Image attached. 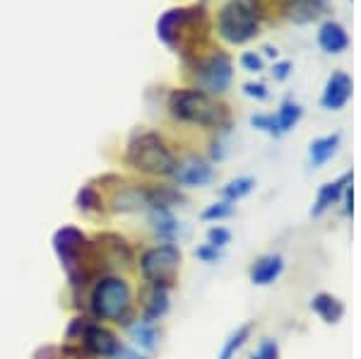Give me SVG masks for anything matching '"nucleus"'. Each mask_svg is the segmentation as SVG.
<instances>
[{"mask_svg": "<svg viewBox=\"0 0 361 359\" xmlns=\"http://www.w3.org/2000/svg\"><path fill=\"white\" fill-rule=\"evenodd\" d=\"M169 111L183 123L202 126V128H222L229 121L224 104L212 99L205 90H195V87L173 90L169 97Z\"/></svg>", "mask_w": 361, "mask_h": 359, "instance_id": "1", "label": "nucleus"}, {"mask_svg": "<svg viewBox=\"0 0 361 359\" xmlns=\"http://www.w3.org/2000/svg\"><path fill=\"white\" fill-rule=\"evenodd\" d=\"M92 314L99 321H114V323H130L133 314V289L128 280L118 275H104L97 280L90 297Z\"/></svg>", "mask_w": 361, "mask_h": 359, "instance_id": "2", "label": "nucleus"}, {"mask_svg": "<svg viewBox=\"0 0 361 359\" xmlns=\"http://www.w3.org/2000/svg\"><path fill=\"white\" fill-rule=\"evenodd\" d=\"M126 162L133 169L149 174V176H173L178 169L173 152L157 133H142V135L133 138L128 145Z\"/></svg>", "mask_w": 361, "mask_h": 359, "instance_id": "3", "label": "nucleus"}, {"mask_svg": "<svg viewBox=\"0 0 361 359\" xmlns=\"http://www.w3.org/2000/svg\"><path fill=\"white\" fill-rule=\"evenodd\" d=\"M180 268V248L176 244H157L142 253L140 258V273L147 285H159L171 289Z\"/></svg>", "mask_w": 361, "mask_h": 359, "instance_id": "4", "label": "nucleus"}, {"mask_svg": "<svg viewBox=\"0 0 361 359\" xmlns=\"http://www.w3.org/2000/svg\"><path fill=\"white\" fill-rule=\"evenodd\" d=\"M68 340H75L80 343V347L92 357H102V359H111L116 352L121 350V340L118 335L109 328L99 326V323H92L87 318H75L68 328Z\"/></svg>", "mask_w": 361, "mask_h": 359, "instance_id": "5", "label": "nucleus"}, {"mask_svg": "<svg viewBox=\"0 0 361 359\" xmlns=\"http://www.w3.org/2000/svg\"><path fill=\"white\" fill-rule=\"evenodd\" d=\"M217 29L229 44H246L248 39H253L258 34V20H255V13L248 3L229 0L219 10Z\"/></svg>", "mask_w": 361, "mask_h": 359, "instance_id": "6", "label": "nucleus"}, {"mask_svg": "<svg viewBox=\"0 0 361 359\" xmlns=\"http://www.w3.org/2000/svg\"><path fill=\"white\" fill-rule=\"evenodd\" d=\"M197 73H200L202 87H205L207 92L219 95V92H224L226 87H229V83H231V61H229V56L217 54V56L207 58Z\"/></svg>", "mask_w": 361, "mask_h": 359, "instance_id": "7", "label": "nucleus"}, {"mask_svg": "<svg viewBox=\"0 0 361 359\" xmlns=\"http://www.w3.org/2000/svg\"><path fill=\"white\" fill-rule=\"evenodd\" d=\"M349 97H352V80H349V75L333 73L323 90V99H320V104H323L328 111H337V109H342L349 102Z\"/></svg>", "mask_w": 361, "mask_h": 359, "instance_id": "8", "label": "nucleus"}, {"mask_svg": "<svg viewBox=\"0 0 361 359\" xmlns=\"http://www.w3.org/2000/svg\"><path fill=\"white\" fill-rule=\"evenodd\" d=\"M169 311V289L159 285H147L142 289V321L157 323Z\"/></svg>", "mask_w": 361, "mask_h": 359, "instance_id": "9", "label": "nucleus"}, {"mask_svg": "<svg viewBox=\"0 0 361 359\" xmlns=\"http://www.w3.org/2000/svg\"><path fill=\"white\" fill-rule=\"evenodd\" d=\"M214 171L212 166L207 164V162L202 159H193V162H185V164H178L176 174H173V178L178 181V186H207L209 181H212Z\"/></svg>", "mask_w": 361, "mask_h": 359, "instance_id": "10", "label": "nucleus"}, {"mask_svg": "<svg viewBox=\"0 0 361 359\" xmlns=\"http://www.w3.org/2000/svg\"><path fill=\"white\" fill-rule=\"evenodd\" d=\"M284 270V258L279 253H270L255 260V265L250 268V282L253 285H272Z\"/></svg>", "mask_w": 361, "mask_h": 359, "instance_id": "11", "label": "nucleus"}, {"mask_svg": "<svg viewBox=\"0 0 361 359\" xmlns=\"http://www.w3.org/2000/svg\"><path fill=\"white\" fill-rule=\"evenodd\" d=\"M349 183H352V174H345V176H340L333 183H325V186L320 188L318 200H316V205H313L311 215L313 217H320L325 210H330V207H333L335 202H340L342 193H345V188L349 186Z\"/></svg>", "mask_w": 361, "mask_h": 359, "instance_id": "12", "label": "nucleus"}, {"mask_svg": "<svg viewBox=\"0 0 361 359\" xmlns=\"http://www.w3.org/2000/svg\"><path fill=\"white\" fill-rule=\"evenodd\" d=\"M318 42L323 46L325 54H342V51L349 46V37L345 32V27L340 25V22H325L323 27H320L318 32Z\"/></svg>", "mask_w": 361, "mask_h": 359, "instance_id": "13", "label": "nucleus"}, {"mask_svg": "<svg viewBox=\"0 0 361 359\" xmlns=\"http://www.w3.org/2000/svg\"><path fill=\"white\" fill-rule=\"evenodd\" d=\"M323 10H325V0H289L284 13L296 25H306V22H313L316 17H320Z\"/></svg>", "mask_w": 361, "mask_h": 359, "instance_id": "14", "label": "nucleus"}, {"mask_svg": "<svg viewBox=\"0 0 361 359\" xmlns=\"http://www.w3.org/2000/svg\"><path fill=\"white\" fill-rule=\"evenodd\" d=\"M311 309L316 311L325 323H337L342 316H345V306H342L340 299H335L333 294H325V292H320L313 297Z\"/></svg>", "mask_w": 361, "mask_h": 359, "instance_id": "15", "label": "nucleus"}, {"mask_svg": "<svg viewBox=\"0 0 361 359\" xmlns=\"http://www.w3.org/2000/svg\"><path fill=\"white\" fill-rule=\"evenodd\" d=\"M140 207H147V198H145V188L128 186L121 188L114 195V210L118 212H137Z\"/></svg>", "mask_w": 361, "mask_h": 359, "instance_id": "16", "label": "nucleus"}, {"mask_svg": "<svg viewBox=\"0 0 361 359\" xmlns=\"http://www.w3.org/2000/svg\"><path fill=\"white\" fill-rule=\"evenodd\" d=\"M337 147H340V133H333V135H325V138H318V140H313L311 150H308L313 166L325 164V162H328L337 152Z\"/></svg>", "mask_w": 361, "mask_h": 359, "instance_id": "17", "label": "nucleus"}, {"mask_svg": "<svg viewBox=\"0 0 361 359\" xmlns=\"http://www.w3.org/2000/svg\"><path fill=\"white\" fill-rule=\"evenodd\" d=\"M149 222H152V227H154L157 234L171 244V239L176 236V231H178V222H176V217L171 215V210H161V207H154V210L149 212Z\"/></svg>", "mask_w": 361, "mask_h": 359, "instance_id": "18", "label": "nucleus"}, {"mask_svg": "<svg viewBox=\"0 0 361 359\" xmlns=\"http://www.w3.org/2000/svg\"><path fill=\"white\" fill-rule=\"evenodd\" d=\"M130 335L142 350H154L157 343H159V331H157V326L154 323L142 321V318L130 326Z\"/></svg>", "mask_w": 361, "mask_h": 359, "instance_id": "19", "label": "nucleus"}, {"mask_svg": "<svg viewBox=\"0 0 361 359\" xmlns=\"http://www.w3.org/2000/svg\"><path fill=\"white\" fill-rule=\"evenodd\" d=\"M250 331H253V323H243L241 328H236V331L229 335V340L224 343L222 355H219L217 359H234L236 352L241 350V347L246 345V340L250 338Z\"/></svg>", "mask_w": 361, "mask_h": 359, "instance_id": "20", "label": "nucleus"}, {"mask_svg": "<svg viewBox=\"0 0 361 359\" xmlns=\"http://www.w3.org/2000/svg\"><path fill=\"white\" fill-rule=\"evenodd\" d=\"M301 116H304V109H301L296 102L287 99V102L282 104V107H279V114L275 116V118H277V126H279V130H282V133L292 130L294 126L301 121Z\"/></svg>", "mask_w": 361, "mask_h": 359, "instance_id": "21", "label": "nucleus"}, {"mask_svg": "<svg viewBox=\"0 0 361 359\" xmlns=\"http://www.w3.org/2000/svg\"><path fill=\"white\" fill-rule=\"evenodd\" d=\"M255 186V181L250 176H243V178H234V181H229L224 186L222 190V195H224V200L226 202H236V200H241L243 195H248L250 190H253Z\"/></svg>", "mask_w": 361, "mask_h": 359, "instance_id": "22", "label": "nucleus"}, {"mask_svg": "<svg viewBox=\"0 0 361 359\" xmlns=\"http://www.w3.org/2000/svg\"><path fill=\"white\" fill-rule=\"evenodd\" d=\"M78 207H80V210H85V212H99L104 207L102 205V195H99L92 186H85L78 193Z\"/></svg>", "mask_w": 361, "mask_h": 359, "instance_id": "23", "label": "nucleus"}, {"mask_svg": "<svg viewBox=\"0 0 361 359\" xmlns=\"http://www.w3.org/2000/svg\"><path fill=\"white\" fill-rule=\"evenodd\" d=\"M231 215H234V205H231V202H226V200H222V202H214V205L205 207L200 217L205 219V222H219V219H226V217H231Z\"/></svg>", "mask_w": 361, "mask_h": 359, "instance_id": "24", "label": "nucleus"}, {"mask_svg": "<svg viewBox=\"0 0 361 359\" xmlns=\"http://www.w3.org/2000/svg\"><path fill=\"white\" fill-rule=\"evenodd\" d=\"M250 123H253L255 128H260V130L270 133V135H282V130H279V126H277V118H275V116H265V114L253 116V118H250Z\"/></svg>", "mask_w": 361, "mask_h": 359, "instance_id": "25", "label": "nucleus"}, {"mask_svg": "<svg viewBox=\"0 0 361 359\" xmlns=\"http://www.w3.org/2000/svg\"><path fill=\"white\" fill-rule=\"evenodd\" d=\"M231 241V231L224 227H212L207 231V244L214 248H224Z\"/></svg>", "mask_w": 361, "mask_h": 359, "instance_id": "26", "label": "nucleus"}, {"mask_svg": "<svg viewBox=\"0 0 361 359\" xmlns=\"http://www.w3.org/2000/svg\"><path fill=\"white\" fill-rule=\"evenodd\" d=\"M195 256L200 258V260H205V263H217V260L222 258V248H214V246L205 244V246L197 248Z\"/></svg>", "mask_w": 361, "mask_h": 359, "instance_id": "27", "label": "nucleus"}, {"mask_svg": "<svg viewBox=\"0 0 361 359\" xmlns=\"http://www.w3.org/2000/svg\"><path fill=\"white\" fill-rule=\"evenodd\" d=\"M258 355H260V359H279V347L275 340H265V343L260 345Z\"/></svg>", "mask_w": 361, "mask_h": 359, "instance_id": "28", "label": "nucleus"}, {"mask_svg": "<svg viewBox=\"0 0 361 359\" xmlns=\"http://www.w3.org/2000/svg\"><path fill=\"white\" fill-rule=\"evenodd\" d=\"M241 63H243V68L250 71V73L263 71V61H260V56H255V54H243Z\"/></svg>", "mask_w": 361, "mask_h": 359, "instance_id": "29", "label": "nucleus"}, {"mask_svg": "<svg viewBox=\"0 0 361 359\" xmlns=\"http://www.w3.org/2000/svg\"><path fill=\"white\" fill-rule=\"evenodd\" d=\"M243 92H246L248 97H255V99H265L267 97V90H265V85H255V83H248V85H243Z\"/></svg>", "mask_w": 361, "mask_h": 359, "instance_id": "30", "label": "nucleus"}, {"mask_svg": "<svg viewBox=\"0 0 361 359\" xmlns=\"http://www.w3.org/2000/svg\"><path fill=\"white\" fill-rule=\"evenodd\" d=\"M111 359H147V357H142L140 352H135V350H128V347H121L118 352L111 357Z\"/></svg>", "mask_w": 361, "mask_h": 359, "instance_id": "31", "label": "nucleus"}, {"mask_svg": "<svg viewBox=\"0 0 361 359\" xmlns=\"http://www.w3.org/2000/svg\"><path fill=\"white\" fill-rule=\"evenodd\" d=\"M289 71H292V63H289V61H282V63H277L275 71H272V73H275V78H277V80H284V78L289 75Z\"/></svg>", "mask_w": 361, "mask_h": 359, "instance_id": "32", "label": "nucleus"}, {"mask_svg": "<svg viewBox=\"0 0 361 359\" xmlns=\"http://www.w3.org/2000/svg\"><path fill=\"white\" fill-rule=\"evenodd\" d=\"M263 51H265V54H267V56H277V49H272V46H265V49H263Z\"/></svg>", "mask_w": 361, "mask_h": 359, "instance_id": "33", "label": "nucleus"}, {"mask_svg": "<svg viewBox=\"0 0 361 359\" xmlns=\"http://www.w3.org/2000/svg\"><path fill=\"white\" fill-rule=\"evenodd\" d=\"M250 359H260V355H258V352H255V355H253V357H250Z\"/></svg>", "mask_w": 361, "mask_h": 359, "instance_id": "34", "label": "nucleus"}]
</instances>
